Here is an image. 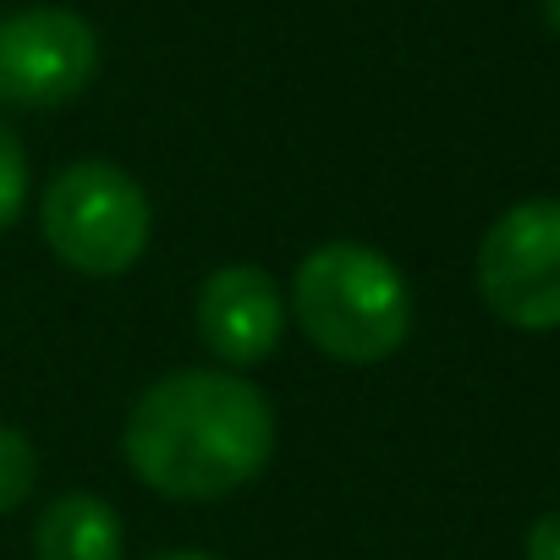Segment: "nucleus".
<instances>
[{"label": "nucleus", "mask_w": 560, "mask_h": 560, "mask_svg": "<svg viewBox=\"0 0 560 560\" xmlns=\"http://www.w3.org/2000/svg\"><path fill=\"white\" fill-rule=\"evenodd\" d=\"M100 72L94 28L67 7H28L0 18V105L50 110L78 100Z\"/></svg>", "instance_id": "nucleus-5"}, {"label": "nucleus", "mask_w": 560, "mask_h": 560, "mask_svg": "<svg viewBox=\"0 0 560 560\" xmlns=\"http://www.w3.org/2000/svg\"><path fill=\"white\" fill-rule=\"evenodd\" d=\"M23 209H28V154L18 132L0 121V231H12Z\"/></svg>", "instance_id": "nucleus-9"}, {"label": "nucleus", "mask_w": 560, "mask_h": 560, "mask_svg": "<svg viewBox=\"0 0 560 560\" xmlns=\"http://www.w3.org/2000/svg\"><path fill=\"white\" fill-rule=\"evenodd\" d=\"M198 336L225 369H253L287 336V298L258 264H225L198 287Z\"/></svg>", "instance_id": "nucleus-6"}, {"label": "nucleus", "mask_w": 560, "mask_h": 560, "mask_svg": "<svg viewBox=\"0 0 560 560\" xmlns=\"http://www.w3.org/2000/svg\"><path fill=\"white\" fill-rule=\"evenodd\" d=\"M527 560H560V511H549L527 527Z\"/></svg>", "instance_id": "nucleus-10"}, {"label": "nucleus", "mask_w": 560, "mask_h": 560, "mask_svg": "<svg viewBox=\"0 0 560 560\" xmlns=\"http://www.w3.org/2000/svg\"><path fill=\"white\" fill-rule=\"evenodd\" d=\"M127 533L110 500L100 494H56L39 511L34 555L39 560H121Z\"/></svg>", "instance_id": "nucleus-7"}, {"label": "nucleus", "mask_w": 560, "mask_h": 560, "mask_svg": "<svg viewBox=\"0 0 560 560\" xmlns=\"http://www.w3.org/2000/svg\"><path fill=\"white\" fill-rule=\"evenodd\" d=\"M275 451V407L225 369H182L154 380L121 429L127 467L171 500H220L264 472Z\"/></svg>", "instance_id": "nucleus-1"}, {"label": "nucleus", "mask_w": 560, "mask_h": 560, "mask_svg": "<svg viewBox=\"0 0 560 560\" xmlns=\"http://www.w3.org/2000/svg\"><path fill=\"white\" fill-rule=\"evenodd\" d=\"M544 18H549V28L560 34V0H544Z\"/></svg>", "instance_id": "nucleus-12"}, {"label": "nucleus", "mask_w": 560, "mask_h": 560, "mask_svg": "<svg viewBox=\"0 0 560 560\" xmlns=\"http://www.w3.org/2000/svg\"><path fill=\"white\" fill-rule=\"evenodd\" d=\"M154 560H220V555H203V549H171V555H154Z\"/></svg>", "instance_id": "nucleus-11"}, {"label": "nucleus", "mask_w": 560, "mask_h": 560, "mask_svg": "<svg viewBox=\"0 0 560 560\" xmlns=\"http://www.w3.org/2000/svg\"><path fill=\"white\" fill-rule=\"evenodd\" d=\"M34 478H39V456H34L28 434L0 423V516H12L34 494Z\"/></svg>", "instance_id": "nucleus-8"}, {"label": "nucleus", "mask_w": 560, "mask_h": 560, "mask_svg": "<svg viewBox=\"0 0 560 560\" xmlns=\"http://www.w3.org/2000/svg\"><path fill=\"white\" fill-rule=\"evenodd\" d=\"M50 253L78 275H127L154 231L143 187L110 160H78L56 171L39 203Z\"/></svg>", "instance_id": "nucleus-3"}, {"label": "nucleus", "mask_w": 560, "mask_h": 560, "mask_svg": "<svg viewBox=\"0 0 560 560\" xmlns=\"http://www.w3.org/2000/svg\"><path fill=\"white\" fill-rule=\"evenodd\" d=\"M292 314L336 363H385L412 330L407 275L363 242H325L292 275Z\"/></svg>", "instance_id": "nucleus-2"}, {"label": "nucleus", "mask_w": 560, "mask_h": 560, "mask_svg": "<svg viewBox=\"0 0 560 560\" xmlns=\"http://www.w3.org/2000/svg\"><path fill=\"white\" fill-rule=\"evenodd\" d=\"M478 298L516 330H560V198H522L483 231Z\"/></svg>", "instance_id": "nucleus-4"}]
</instances>
